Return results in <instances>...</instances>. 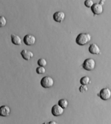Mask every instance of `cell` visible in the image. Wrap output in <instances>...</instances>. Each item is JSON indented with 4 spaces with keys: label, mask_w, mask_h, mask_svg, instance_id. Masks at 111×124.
<instances>
[{
    "label": "cell",
    "mask_w": 111,
    "mask_h": 124,
    "mask_svg": "<svg viewBox=\"0 0 111 124\" xmlns=\"http://www.w3.org/2000/svg\"><path fill=\"white\" fill-rule=\"evenodd\" d=\"M23 41L25 44L27 46L33 45L36 41V39L33 35L28 34L24 37Z\"/></svg>",
    "instance_id": "obj_6"
},
{
    "label": "cell",
    "mask_w": 111,
    "mask_h": 124,
    "mask_svg": "<svg viewBox=\"0 0 111 124\" xmlns=\"http://www.w3.org/2000/svg\"><path fill=\"white\" fill-rule=\"evenodd\" d=\"M21 54L23 59L26 61H29L34 56V54L31 51L23 49L21 52Z\"/></svg>",
    "instance_id": "obj_10"
},
{
    "label": "cell",
    "mask_w": 111,
    "mask_h": 124,
    "mask_svg": "<svg viewBox=\"0 0 111 124\" xmlns=\"http://www.w3.org/2000/svg\"><path fill=\"white\" fill-rule=\"evenodd\" d=\"M7 23V20L4 16H1L0 17V27L5 26Z\"/></svg>",
    "instance_id": "obj_18"
},
{
    "label": "cell",
    "mask_w": 111,
    "mask_h": 124,
    "mask_svg": "<svg viewBox=\"0 0 111 124\" xmlns=\"http://www.w3.org/2000/svg\"><path fill=\"white\" fill-rule=\"evenodd\" d=\"M95 61L92 58H88L84 61L83 65V68L87 71L93 70L95 67Z\"/></svg>",
    "instance_id": "obj_3"
},
{
    "label": "cell",
    "mask_w": 111,
    "mask_h": 124,
    "mask_svg": "<svg viewBox=\"0 0 111 124\" xmlns=\"http://www.w3.org/2000/svg\"><path fill=\"white\" fill-rule=\"evenodd\" d=\"M91 10L94 15H100L103 11V6L99 3L94 4L91 8Z\"/></svg>",
    "instance_id": "obj_8"
},
{
    "label": "cell",
    "mask_w": 111,
    "mask_h": 124,
    "mask_svg": "<svg viewBox=\"0 0 111 124\" xmlns=\"http://www.w3.org/2000/svg\"><path fill=\"white\" fill-rule=\"evenodd\" d=\"M40 83L41 86L44 88H49L53 86L54 81L50 76H45L42 78Z\"/></svg>",
    "instance_id": "obj_2"
},
{
    "label": "cell",
    "mask_w": 111,
    "mask_h": 124,
    "mask_svg": "<svg viewBox=\"0 0 111 124\" xmlns=\"http://www.w3.org/2000/svg\"><path fill=\"white\" fill-rule=\"evenodd\" d=\"M91 37L88 33H80L77 36L76 39V43L78 45H85L90 41Z\"/></svg>",
    "instance_id": "obj_1"
},
{
    "label": "cell",
    "mask_w": 111,
    "mask_h": 124,
    "mask_svg": "<svg viewBox=\"0 0 111 124\" xmlns=\"http://www.w3.org/2000/svg\"><path fill=\"white\" fill-rule=\"evenodd\" d=\"M53 18L54 20L56 22L61 23L65 20V14L63 11H56L53 14Z\"/></svg>",
    "instance_id": "obj_7"
},
{
    "label": "cell",
    "mask_w": 111,
    "mask_h": 124,
    "mask_svg": "<svg viewBox=\"0 0 111 124\" xmlns=\"http://www.w3.org/2000/svg\"><path fill=\"white\" fill-rule=\"evenodd\" d=\"M11 42L15 45H20L22 44V39L17 35L12 34L11 35Z\"/></svg>",
    "instance_id": "obj_12"
},
{
    "label": "cell",
    "mask_w": 111,
    "mask_h": 124,
    "mask_svg": "<svg viewBox=\"0 0 111 124\" xmlns=\"http://www.w3.org/2000/svg\"><path fill=\"white\" fill-rule=\"evenodd\" d=\"M37 63L39 66L44 67L47 65V62L45 59L44 58H41L38 60Z\"/></svg>",
    "instance_id": "obj_15"
},
{
    "label": "cell",
    "mask_w": 111,
    "mask_h": 124,
    "mask_svg": "<svg viewBox=\"0 0 111 124\" xmlns=\"http://www.w3.org/2000/svg\"><path fill=\"white\" fill-rule=\"evenodd\" d=\"M36 71L38 74H43L46 72V69L44 67L39 66L36 68Z\"/></svg>",
    "instance_id": "obj_16"
},
{
    "label": "cell",
    "mask_w": 111,
    "mask_h": 124,
    "mask_svg": "<svg viewBox=\"0 0 111 124\" xmlns=\"http://www.w3.org/2000/svg\"><path fill=\"white\" fill-rule=\"evenodd\" d=\"M99 96L101 100L108 101L111 98V90L108 88H104L100 90Z\"/></svg>",
    "instance_id": "obj_4"
},
{
    "label": "cell",
    "mask_w": 111,
    "mask_h": 124,
    "mask_svg": "<svg viewBox=\"0 0 111 124\" xmlns=\"http://www.w3.org/2000/svg\"><path fill=\"white\" fill-rule=\"evenodd\" d=\"M58 104L64 109H66L68 106V101L66 99H61L58 101Z\"/></svg>",
    "instance_id": "obj_13"
},
{
    "label": "cell",
    "mask_w": 111,
    "mask_h": 124,
    "mask_svg": "<svg viewBox=\"0 0 111 124\" xmlns=\"http://www.w3.org/2000/svg\"><path fill=\"white\" fill-rule=\"evenodd\" d=\"M64 112V109L58 104L53 105L51 108V113L55 117H58L63 115Z\"/></svg>",
    "instance_id": "obj_5"
},
{
    "label": "cell",
    "mask_w": 111,
    "mask_h": 124,
    "mask_svg": "<svg viewBox=\"0 0 111 124\" xmlns=\"http://www.w3.org/2000/svg\"><path fill=\"white\" fill-rule=\"evenodd\" d=\"M90 79L87 76H85L82 77L80 80V83L82 85H87L90 83Z\"/></svg>",
    "instance_id": "obj_14"
},
{
    "label": "cell",
    "mask_w": 111,
    "mask_h": 124,
    "mask_svg": "<svg viewBox=\"0 0 111 124\" xmlns=\"http://www.w3.org/2000/svg\"><path fill=\"white\" fill-rule=\"evenodd\" d=\"M84 4L86 7L88 8H91L94 4L92 0H86L84 3Z\"/></svg>",
    "instance_id": "obj_17"
},
{
    "label": "cell",
    "mask_w": 111,
    "mask_h": 124,
    "mask_svg": "<svg viewBox=\"0 0 111 124\" xmlns=\"http://www.w3.org/2000/svg\"><path fill=\"white\" fill-rule=\"evenodd\" d=\"M48 124H58L55 121H51L48 122Z\"/></svg>",
    "instance_id": "obj_20"
},
{
    "label": "cell",
    "mask_w": 111,
    "mask_h": 124,
    "mask_svg": "<svg viewBox=\"0 0 111 124\" xmlns=\"http://www.w3.org/2000/svg\"><path fill=\"white\" fill-rule=\"evenodd\" d=\"M99 3L100 4H101V5L103 6V5L104 4V1H100V2H99Z\"/></svg>",
    "instance_id": "obj_21"
},
{
    "label": "cell",
    "mask_w": 111,
    "mask_h": 124,
    "mask_svg": "<svg viewBox=\"0 0 111 124\" xmlns=\"http://www.w3.org/2000/svg\"><path fill=\"white\" fill-rule=\"evenodd\" d=\"M89 51L92 54L98 55L100 54L101 50L99 46L95 44H92L89 47Z\"/></svg>",
    "instance_id": "obj_11"
},
{
    "label": "cell",
    "mask_w": 111,
    "mask_h": 124,
    "mask_svg": "<svg viewBox=\"0 0 111 124\" xmlns=\"http://www.w3.org/2000/svg\"><path fill=\"white\" fill-rule=\"evenodd\" d=\"M88 87L86 85H82L79 88V91L82 93H84L88 91Z\"/></svg>",
    "instance_id": "obj_19"
},
{
    "label": "cell",
    "mask_w": 111,
    "mask_h": 124,
    "mask_svg": "<svg viewBox=\"0 0 111 124\" xmlns=\"http://www.w3.org/2000/svg\"><path fill=\"white\" fill-rule=\"evenodd\" d=\"M10 113L11 109L8 106L3 105L0 108V115L2 117H8L9 116Z\"/></svg>",
    "instance_id": "obj_9"
}]
</instances>
